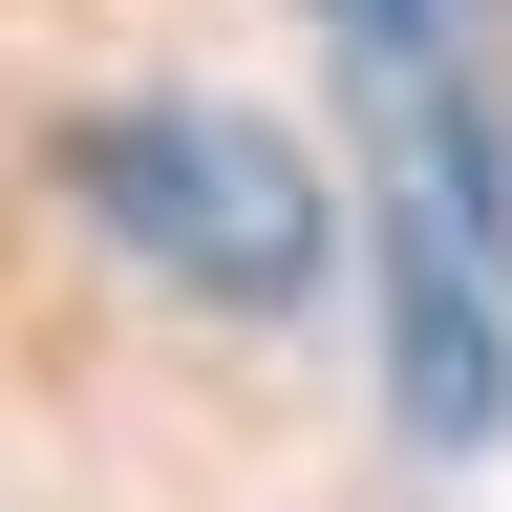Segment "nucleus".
<instances>
[{
  "label": "nucleus",
  "mask_w": 512,
  "mask_h": 512,
  "mask_svg": "<svg viewBox=\"0 0 512 512\" xmlns=\"http://www.w3.org/2000/svg\"><path fill=\"white\" fill-rule=\"evenodd\" d=\"M86 214L150 256L171 299H235V320L320 299V171L256 107H107L86 128Z\"/></svg>",
  "instance_id": "1"
},
{
  "label": "nucleus",
  "mask_w": 512,
  "mask_h": 512,
  "mask_svg": "<svg viewBox=\"0 0 512 512\" xmlns=\"http://www.w3.org/2000/svg\"><path fill=\"white\" fill-rule=\"evenodd\" d=\"M320 22H342V43H427L448 0H320Z\"/></svg>",
  "instance_id": "3"
},
{
  "label": "nucleus",
  "mask_w": 512,
  "mask_h": 512,
  "mask_svg": "<svg viewBox=\"0 0 512 512\" xmlns=\"http://www.w3.org/2000/svg\"><path fill=\"white\" fill-rule=\"evenodd\" d=\"M384 384H406L427 448L512 427V320H491V150H448V192L384 214Z\"/></svg>",
  "instance_id": "2"
}]
</instances>
